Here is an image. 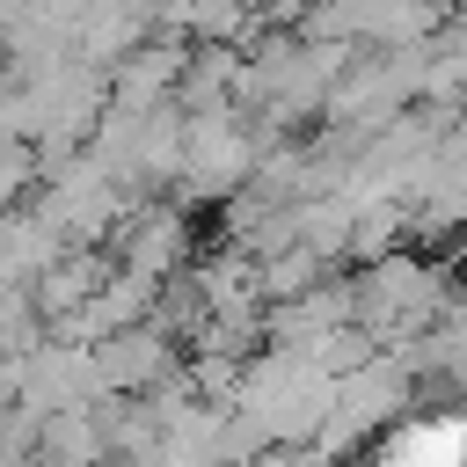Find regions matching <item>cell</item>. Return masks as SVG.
I'll return each mask as SVG.
<instances>
[{"label":"cell","instance_id":"1","mask_svg":"<svg viewBox=\"0 0 467 467\" xmlns=\"http://www.w3.org/2000/svg\"><path fill=\"white\" fill-rule=\"evenodd\" d=\"M372 467H467V423H416Z\"/></svg>","mask_w":467,"mask_h":467}]
</instances>
